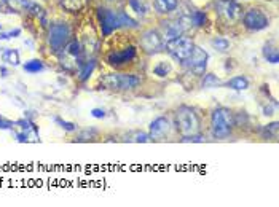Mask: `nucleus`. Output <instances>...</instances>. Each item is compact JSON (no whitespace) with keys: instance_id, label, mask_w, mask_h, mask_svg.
<instances>
[{"instance_id":"obj_1","label":"nucleus","mask_w":279,"mask_h":207,"mask_svg":"<svg viewBox=\"0 0 279 207\" xmlns=\"http://www.w3.org/2000/svg\"><path fill=\"white\" fill-rule=\"evenodd\" d=\"M234 124L233 121V113L228 110V109H217L212 112V117H211V129L214 137L217 139H225L230 135L232 132V127Z\"/></svg>"},{"instance_id":"obj_2","label":"nucleus","mask_w":279,"mask_h":207,"mask_svg":"<svg viewBox=\"0 0 279 207\" xmlns=\"http://www.w3.org/2000/svg\"><path fill=\"white\" fill-rule=\"evenodd\" d=\"M176 124L177 129L184 137L188 135H195L199 131V118L196 115V112L190 109V107H181L176 113Z\"/></svg>"},{"instance_id":"obj_3","label":"nucleus","mask_w":279,"mask_h":207,"mask_svg":"<svg viewBox=\"0 0 279 207\" xmlns=\"http://www.w3.org/2000/svg\"><path fill=\"white\" fill-rule=\"evenodd\" d=\"M102 86L107 89H117V91H126L133 89L140 83V78L133 74H109L102 80Z\"/></svg>"},{"instance_id":"obj_4","label":"nucleus","mask_w":279,"mask_h":207,"mask_svg":"<svg viewBox=\"0 0 279 207\" xmlns=\"http://www.w3.org/2000/svg\"><path fill=\"white\" fill-rule=\"evenodd\" d=\"M70 40V27L66 23H56L48 34V43L54 53H61Z\"/></svg>"},{"instance_id":"obj_5","label":"nucleus","mask_w":279,"mask_h":207,"mask_svg":"<svg viewBox=\"0 0 279 207\" xmlns=\"http://www.w3.org/2000/svg\"><path fill=\"white\" fill-rule=\"evenodd\" d=\"M219 16L228 24H234L242 18V6L234 0H219L216 3Z\"/></svg>"},{"instance_id":"obj_6","label":"nucleus","mask_w":279,"mask_h":207,"mask_svg":"<svg viewBox=\"0 0 279 207\" xmlns=\"http://www.w3.org/2000/svg\"><path fill=\"white\" fill-rule=\"evenodd\" d=\"M193 46H195V43H193L190 39L182 37V35L173 40H168V43H166L168 51L179 61H187L193 51Z\"/></svg>"},{"instance_id":"obj_7","label":"nucleus","mask_w":279,"mask_h":207,"mask_svg":"<svg viewBox=\"0 0 279 207\" xmlns=\"http://www.w3.org/2000/svg\"><path fill=\"white\" fill-rule=\"evenodd\" d=\"M270 24V19L265 13L259 8H250L249 11H246L244 15V26L247 27L249 31L259 32L267 29Z\"/></svg>"},{"instance_id":"obj_8","label":"nucleus","mask_w":279,"mask_h":207,"mask_svg":"<svg viewBox=\"0 0 279 207\" xmlns=\"http://www.w3.org/2000/svg\"><path fill=\"white\" fill-rule=\"evenodd\" d=\"M97 18H99V23H101V29H102L104 35H110L115 29L121 27L120 13L105 10V8H99L97 10Z\"/></svg>"},{"instance_id":"obj_9","label":"nucleus","mask_w":279,"mask_h":207,"mask_svg":"<svg viewBox=\"0 0 279 207\" xmlns=\"http://www.w3.org/2000/svg\"><path fill=\"white\" fill-rule=\"evenodd\" d=\"M185 62H187L188 69L195 75H204L206 66H207V53L204 51L203 48L193 46V51L190 54V58L185 61Z\"/></svg>"},{"instance_id":"obj_10","label":"nucleus","mask_w":279,"mask_h":207,"mask_svg":"<svg viewBox=\"0 0 279 207\" xmlns=\"http://www.w3.org/2000/svg\"><path fill=\"white\" fill-rule=\"evenodd\" d=\"M82 54V46L77 40L69 41L66 48L62 49V66H66L67 69H74L77 66V59Z\"/></svg>"},{"instance_id":"obj_11","label":"nucleus","mask_w":279,"mask_h":207,"mask_svg":"<svg viewBox=\"0 0 279 207\" xmlns=\"http://www.w3.org/2000/svg\"><path fill=\"white\" fill-rule=\"evenodd\" d=\"M140 45L147 53H156L164 46L161 35L158 32H155V31H147L144 35H142Z\"/></svg>"},{"instance_id":"obj_12","label":"nucleus","mask_w":279,"mask_h":207,"mask_svg":"<svg viewBox=\"0 0 279 207\" xmlns=\"http://www.w3.org/2000/svg\"><path fill=\"white\" fill-rule=\"evenodd\" d=\"M171 131V121L166 117H160L155 121H152L150 124V139H156L160 140L163 137H166Z\"/></svg>"},{"instance_id":"obj_13","label":"nucleus","mask_w":279,"mask_h":207,"mask_svg":"<svg viewBox=\"0 0 279 207\" xmlns=\"http://www.w3.org/2000/svg\"><path fill=\"white\" fill-rule=\"evenodd\" d=\"M136 58V49L134 46H128L125 48L123 51H113L107 56V62L110 64V66H121V64L125 62H130Z\"/></svg>"},{"instance_id":"obj_14","label":"nucleus","mask_w":279,"mask_h":207,"mask_svg":"<svg viewBox=\"0 0 279 207\" xmlns=\"http://www.w3.org/2000/svg\"><path fill=\"white\" fill-rule=\"evenodd\" d=\"M164 37L168 40H173L176 37H181L185 31V24H184V19L181 21H174V23H164Z\"/></svg>"},{"instance_id":"obj_15","label":"nucleus","mask_w":279,"mask_h":207,"mask_svg":"<svg viewBox=\"0 0 279 207\" xmlns=\"http://www.w3.org/2000/svg\"><path fill=\"white\" fill-rule=\"evenodd\" d=\"M225 86L234 91H244L249 88V80L246 77H233L225 83Z\"/></svg>"},{"instance_id":"obj_16","label":"nucleus","mask_w":279,"mask_h":207,"mask_svg":"<svg viewBox=\"0 0 279 207\" xmlns=\"http://www.w3.org/2000/svg\"><path fill=\"white\" fill-rule=\"evenodd\" d=\"M2 59L3 62L8 64V66H19V53L16 49L5 48L2 51Z\"/></svg>"},{"instance_id":"obj_17","label":"nucleus","mask_w":279,"mask_h":207,"mask_svg":"<svg viewBox=\"0 0 279 207\" xmlns=\"http://www.w3.org/2000/svg\"><path fill=\"white\" fill-rule=\"evenodd\" d=\"M19 5L21 8H26V11L32 13L35 16H44V8L39 3L32 2V0H19Z\"/></svg>"},{"instance_id":"obj_18","label":"nucleus","mask_w":279,"mask_h":207,"mask_svg":"<svg viewBox=\"0 0 279 207\" xmlns=\"http://www.w3.org/2000/svg\"><path fill=\"white\" fill-rule=\"evenodd\" d=\"M177 0H155V6L160 13H169L177 8Z\"/></svg>"},{"instance_id":"obj_19","label":"nucleus","mask_w":279,"mask_h":207,"mask_svg":"<svg viewBox=\"0 0 279 207\" xmlns=\"http://www.w3.org/2000/svg\"><path fill=\"white\" fill-rule=\"evenodd\" d=\"M171 70H173V67H171L169 62L160 61V62L153 67V74H155L156 77H160V78H164V77H168V75L171 74Z\"/></svg>"},{"instance_id":"obj_20","label":"nucleus","mask_w":279,"mask_h":207,"mask_svg":"<svg viewBox=\"0 0 279 207\" xmlns=\"http://www.w3.org/2000/svg\"><path fill=\"white\" fill-rule=\"evenodd\" d=\"M24 70H26V72H29V74H39V72L44 70V62L39 61V59H32V61L24 64Z\"/></svg>"},{"instance_id":"obj_21","label":"nucleus","mask_w":279,"mask_h":207,"mask_svg":"<svg viewBox=\"0 0 279 207\" xmlns=\"http://www.w3.org/2000/svg\"><path fill=\"white\" fill-rule=\"evenodd\" d=\"M211 45L216 48L217 51L225 53V51H228V48H230V41H228L227 39H224V37H217V39H214L211 41Z\"/></svg>"},{"instance_id":"obj_22","label":"nucleus","mask_w":279,"mask_h":207,"mask_svg":"<svg viewBox=\"0 0 279 207\" xmlns=\"http://www.w3.org/2000/svg\"><path fill=\"white\" fill-rule=\"evenodd\" d=\"M263 56H265V59H267L268 62H271V64H278L279 62L278 49L271 48V46H265L263 48Z\"/></svg>"},{"instance_id":"obj_23","label":"nucleus","mask_w":279,"mask_h":207,"mask_svg":"<svg viewBox=\"0 0 279 207\" xmlns=\"http://www.w3.org/2000/svg\"><path fill=\"white\" fill-rule=\"evenodd\" d=\"M59 2L69 11H78L83 6V0H59Z\"/></svg>"},{"instance_id":"obj_24","label":"nucleus","mask_w":279,"mask_h":207,"mask_svg":"<svg viewBox=\"0 0 279 207\" xmlns=\"http://www.w3.org/2000/svg\"><path fill=\"white\" fill-rule=\"evenodd\" d=\"M220 84H222V82L214 74H204V80H203L204 88H217Z\"/></svg>"},{"instance_id":"obj_25","label":"nucleus","mask_w":279,"mask_h":207,"mask_svg":"<svg viewBox=\"0 0 279 207\" xmlns=\"http://www.w3.org/2000/svg\"><path fill=\"white\" fill-rule=\"evenodd\" d=\"M188 21L193 26H204L206 24V15L203 11H193L188 16Z\"/></svg>"},{"instance_id":"obj_26","label":"nucleus","mask_w":279,"mask_h":207,"mask_svg":"<svg viewBox=\"0 0 279 207\" xmlns=\"http://www.w3.org/2000/svg\"><path fill=\"white\" fill-rule=\"evenodd\" d=\"M93 69H94V61H90V62L85 64V67L82 69V72H80L82 80H87V78L90 77V74L93 72Z\"/></svg>"},{"instance_id":"obj_27","label":"nucleus","mask_w":279,"mask_h":207,"mask_svg":"<svg viewBox=\"0 0 279 207\" xmlns=\"http://www.w3.org/2000/svg\"><path fill=\"white\" fill-rule=\"evenodd\" d=\"M21 34L19 29H15V31H8V32H0V40H10V39H15Z\"/></svg>"},{"instance_id":"obj_28","label":"nucleus","mask_w":279,"mask_h":207,"mask_svg":"<svg viewBox=\"0 0 279 207\" xmlns=\"http://www.w3.org/2000/svg\"><path fill=\"white\" fill-rule=\"evenodd\" d=\"M131 6L136 10L138 15H145V6L142 5L139 0H131Z\"/></svg>"},{"instance_id":"obj_29","label":"nucleus","mask_w":279,"mask_h":207,"mask_svg":"<svg viewBox=\"0 0 279 207\" xmlns=\"http://www.w3.org/2000/svg\"><path fill=\"white\" fill-rule=\"evenodd\" d=\"M265 134H267V135L273 134V137H276V134H278V123H271V124H268L267 127H265Z\"/></svg>"},{"instance_id":"obj_30","label":"nucleus","mask_w":279,"mask_h":207,"mask_svg":"<svg viewBox=\"0 0 279 207\" xmlns=\"http://www.w3.org/2000/svg\"><path fill=\"white\" fill-rule=\"evenodd\" d=\"M56 121H58V123L61 124V127H64V129H67V131H74L75 129V126L72 123H67V121H62L59 118H56Z\"/></svg>"},{"instance_id":"obj_31","label":"nucleus","mask_w":279,"mask_h":207,"mask_svg":"<svg viewBox=\"0 0 279 207\" xmlns=\"http://www.w3.org/2000/svg\"><path fill=\"white\" fill-rule=\"evenodd\" d=\"M91 115L94 117V118H104V117H105V112L101 110V109H93Z\"/></svg>"},{"instance_id":"obj_32","label":"nucleus","mask_w":279,"mask_h":207,"mask_svg":"<svg viewBox=\"0 0 279 207\" xmlns=\"http://www.w3.org/2000/svg\"><path fill=\"white\" fill-rule=\"evenodd\" d=\"M6 3H8L11 8H15V10H19L21 8V5H19V0H5Z\"/></svg>"},{"instance_id":"obj_33","label":"nucleus","mask_w":279,"mask_h":207,"mask_svg":"<svg viewBox=\"0 0 279 207\" xmlns=\"http://www.w3.org/2000/svg\"><path fill=\"white\" fill-rule=\"evenodd\" d=\"M10 126V123H5L3 120H0V127H8Z\"/></svg>"},{"instance_id":"obj_34","label":"nucleus","mask_w":279,"mask_h":207,"mask_svg":"<svg viewBox=\"0 0 279 207\" xmlns=\"http://www.w3.org/2000/svg\"><path fill=\"white\" fill-rule=\"evenodd\" d=\"M3 3V0H0V5H2Z\"/></svg>"},{"instance_id":"obj_35","label":"nucleus","mask_w":279,"mask_h":207,"mask_svg":"<svg viewBox=\"0 0 279 207\" xmlns=\"http://www.w3.org/2000/svg\"><path fill=\"white\" fill-rule=\"evenodd\" d=\"M0 31H2V26H0Z\"/></svg>"}]
</instances>
